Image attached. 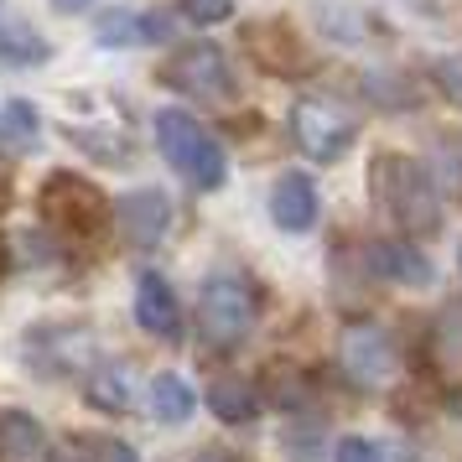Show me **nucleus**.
<instances>
[{"mask_svg": "<svg viewBox=\"0 0 462 462\" xmlns=\"http://www.w3.org/2000/svg\"><path fill=\"white\" fill-rule=\"evenodd\" d=\"M369 198L405 239H431L441 229V198L431 171L405 151H379L369 162Z\"/></svg>", "mask_w": 462, "mask_h": 462, "instance_id": "f257e3e1", "label": "nucleus"}, {"mask_svg": "<svg viewBox=\"0 0 462 462\" xmlns=\"http://www.w3.org/2000/svg\"><path fill=\"white\" fill-rule=\"evenodd\" d=\"M42 218L73 245H94L115 224V203L79 171H52L42 182Z\"/></svg>", "mask_w": 462, "mask_h": 462, "instance_id": "f03ea898", "label": "nucleus"}, {"mask_svg": "<svg viewBox=\"0 0 462 462\" xmlns=\"http://www.w3.org/2000/svg\"><path fill=\"white\" fill-rule=\"evenodd\" d=\"M156 146H162V156H167L198 192L224 188L229 156L218 146V135L203 130V120H192L188 109H162V115H156Z\"/></svg>", "mask_w": 462, "mask_h": 462, "instance_id": "7ed1b4c3", "label": "nucleus"}, {"mask_svg": "<svg viewBox=\"0 0 462 462\" xmlns=\"http://www.w3.org/2000/svg\"><path fill=\"white\" fill-rule=\"evenodd\" d=\"M254 317H260V296H254L245 275L218 271L203 281V291H198V333H203V343L239 348L254 333Z\"/></svg>", "mask_w": 462, "mask_h": 462, "instance_id": "20e7f679", "label": "nucleus"}, {"mask_svg": "<svg viewBox=\"0 0 462 462\" xmlns=\"http://www.w3.org/2000/svg\"><path fill=\"white\" fill-rule=\"evenodd\" d=\"M337 369L358 390H390L405 364H400V343L379 322H348L337 337Z\"/></svg>", "mask_w": 462, "mask_h": 462, "instance_id": "39448f33", "label": "nucleus"}, {"mask_svg": "<svg viewBox=\"0 0 462 462\" xmlns=\"http://www.w3.org/2000/svg\"><path fill=\"white\" fill-rule=\"evenodd\" d=\"M291 135L312 162H343L358 141V120L343 105H333V99H296Z\"/></svg>", "mask_w": 462, "mask_h": 462, "instance_id": "423d86ee", "label": "nucleus"}, {"mask_svg": "<svg viewBox=\"0 0 462 462\" xmlns=\"http://www.w3.org/2000/svg\"><path fill=\"white\" fill-rule=\"evenodd\" d=\"M162 79H167L177 94H188V99H203V105H224L234 99V73H229V58L218 52L213 42H188L171 52V63L162 68Z\"/></svg>", "mask_w": 462, "mask_h": 462, "instance_id": "0eeeda50", "label": "nucleus"}, {"mask_svg": "<svg viewBox=\"0 0 462 462\" xmlns=\"http://www.w3.org/2000/svg\"><path fill=\"white\" fill-rule=\"evenodd\" d=\"M135 322L151 337H167V343L182 337V301H177V291L162 271H146L135 281Z\"/></svg>", "mask_w": 462, "mask_h": 462, "instance_id": "6e6552de", "label": "nucleus"}, {"mask_svg": "<svg viewBox=\"0 0 462 462\" xmlns=\"http://www.w3.org/2000/svg\"><path fill=\"white\" fill-rule=\"evenodd\" d=\"M364 260H369V271H374L379 281H390V286H431V281H437V265H431L411 239H374Z\"/></svg>", "mask_w": 462, "mask_h": 462, "instance_id": "1a4fd4ad", "label": "nucleus"}, {"mask_svg": "<svg viewBox=\"0 0 462 462\" xmlns=\"http://www.w3.org/2000/svg\"><path fill=\"white\" fill-rule=\"evenodd\" d=\"M115 224H120V234H125L130 245H156L162 234H167L171 224V203H167V192H130V198H120L115 203Z\"/></svg>", "mask_w": 462, "mask_h": 462, "instance_id": "9d476101", "label": "nucleus"}, {"mask_svg": "<svg viewBox=\"0 0 462 462\" xmlns=\"http://www.w3.org/2000/svg\"><path fill=\"white\" fill-rule=\"evenodd\" d=\"M271 218H275V229H286V234H307V229H312V224H317V188H312V177L286 171V177L271 188Z\"/></svg>", "mask_w": 462, "mask_h": 462, "instance_id": "9b49d317", "label": "nucleus"}, {"mask_svg": "<svg viewBox=\"0 0 462 462\" xmlns=\"http://www.w3.org/2000/svg\"><path fill=\"white\" fill-rule=\"evenodd\" d=\"M208 411L224 426H250V420H260V411H265V395H260V384H250L245 374H218L208 384Z\"/></svg>", "mask_w": 462, "mask_h": 462, "instance_id": "f8f14e48", "label": "nucleus"}, {"mask_svg": "<svg viewBox=\"0 0 462 462\" xmlns=\"http://www.w3.org/2000/svg\"><path fill=\"white\" fill-rule=\"evenodd\" d=\"M0 462H47V437L26 411H0Z\"/></svg>", "mask_w": 462, "mask_h": 462, "instance_id": "ddd939ff", "label": "nucleus"}, {"mask_svg": "<svg viewBox=\"0 0 462 462\" xmlns=\"http://www.w3.org/2000/svg\"><path fill=\"white\" fill-rule=\"evenodd\" d=\"M192 411H198V395H192L188 379L156 374V384H151V416L162 420V426H182V420H192Z\"/></svg>", "mask_w": 462, "mask_h": 462, "instance_id": "4468645a", "label": "nucleus"}, {"mask_svg": "<svg viewBox=\"0 0 462 462\" xmlns=\"http://www.w3.org/2000/svg\"><path fill=\"white\" fill-rule=\"evenodd\" d=\"M167 26L156 22V16H135V11H105L99 16V42L105 47H135V42H151V37H162Z\"/></svg>", "mask_w": 462, "mask_h": 462, "instance_id": "2eb2a0df", "label": "nucleus"}, {"mask_svg": "<svg viewBox=\"0 0 462 462\" xmlns=\"http://www.w3.org/2000/svg\"><path fill=\"white\" fill-rule=\"evenodd\" d=\"M84 395L99 411H125L130 405V374L125 369H88L84 374Z\"/></svg>", "mask_w": 462, "mask_h": 462, "instance_id": "dca6fc26", "label": "nucleus"}, {"mask_svg": "<svg viewBox=\"0 0 462 462\" xmlns=\"http://www.w3.org/2000/svg\"><path fill=\"white\" fill-rule=\"evenodd\" d=\"M431 354L447 374H462V307H447L437 322V333H431Z\"/></svg>", "mask_w": 462, "mask_h": 462, "instance_id": "f3484780", "label": "nucleus"}, {"mask_svg": "<svg viewBox=\"0 0 462 462\" xmlns=\"http://www.w3.org/2000/svg\"><path fill=\"white\" fill-rule=\"evenodd\" d=\"M0 58L5 63H42L47 58V42L26 26H0Z\"/></svg>", "mask_w": 462, "mask_h": 462, "instance_id": "a211bd4d", "label": "nucleus"}, {"mask_svg": "<svg viewBox=\"0 0 462 462\" xmlns=\"http://www.w3.org/2000/svg\"><path fill=\"white\" fill-rule=\"evenodd\" d=\"M73 447H79V452H84L88 462H141V457H135V447H130V441L105 437V431H94V437H79Z\"/></svg>", "mask_w": 462, "mask_h": 462, "instance_id": "6ab92c4d", "label": "nucleus"}, {"mask_svg": "<svg viewBox=\"0 0 462 462\" xmlns=\"http://www.w3.org/2000/svg\"><path fill=\"white\" fill-rule=\"evenodd\" d=\"M333 462H384V452H379V441H369V437H343L333 447Z\"/></svg>", "mask_w": 462, "mask_h": 462, "instance_id": "aec40b11", "label": "nucleus"}, {"mask_svg": "<svg viewBox=\"0 0 462 462\" xmlns=\"http://www.w3.org/2000/svg\"><path fill=\"white\" fill-rule=\"evenodd\" d=\"M182 16L198 26H213V22H224V16H234V0H182Z\"/></svg>", "mask_w": 462, "mask_h": 462, "instance_id": "412c9836", "label": "nucleus"}, {"mask_svg": "<svg viewBox=\"0 0 462 462\" xmlns=\"http://www.w3.org/2000/svg\"><path fill=\"white\" fill-rule=\"evenodd\" d=\"M5 120H11V130H16V135H32V130H37L32 105H11V109H5Z\"/></svg>", "mask_w": 462, "mask_h": 462, "instance_id": "4be33fe9", "label": "nucleus"}, {"mask_svg": "<svg viewBox=\"0 0 462 462\" xmlns=\"http://www.w3.org/2000/svg\"><path fill=\"white\" fill-rule=\"evenodd\" d=\"M47 462H88V457L73 447V441H68V447H58V452H47Z\"/></svg>", "mask_w": 462, "mask_h": 462, "instance_id": "5701e85b", "label": "nucleus"}, {"mask_svg": "<svg viewBox=\"0 0 462 462\" xmlns=\"http://www.w3.org/2000/svg\"><path fill=\"white\" fill-rule=\"evenodd\" d=\"M88 5H94V0H52V11H63V16H79Z\"/></svg>", "mask_w": 462, "mask_h": 462, "instance_id": "b1692460", "label": "nucleus"}, {"mask_svg": "<svg viewBox=\"0 0 462 462\" xmlns=\"http://www.w3.org/2000/svg\"><path fill=\"white\" fill-rule=\"evenodd\" d=\"M0 275H5V245H0Z\"/></svg>", "mask_w": 462, "mask_h": 462, "instance_id": "393cba45", "label": "nucleus"}, {"mask_svg": "<svg viewBox=\"0 0 462 462\" xmlns=\"http://www.w3.org/2000/svg\"><path fill=\"white\" fill-rule=\"evenodd\" d=\"M457 265H462V250H457Z\"/></svg>", "mask_w": 462, "mask_h": 462, "instance_id": "a878e982", "label": "nucleus"}]
</instances>
